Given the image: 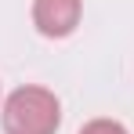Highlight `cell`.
Returning a JSON list of instances; mask_svg holds the SVG:
<instances>
[{
	"mask_svg": "<svg viewBox=\"0 0 134 134\" xmlns=\"http://www.w3.org/2000/svg\"><path fill=\"white\" fill-rule=\"evenodd\" d=\"M80 0H33V22L44 36H69L80 22Z\"/></svg>",
	"mask_w": 134,
	"mask_h": 134,
	"instance_id": "cell-2",
	"label": "cell"
},
{
	"mask_svg": "<svg viewBox=\"0 0 134 134\" xmlns=\"http://www.w3.org/2000/svg\"><path fill=\"white\" fill-rule=\"evenodd\" d=\"M62 105L47 87H18L4 102V131L7 134H54Z\"/></svg>",
	"mask_w": 134,
	"mask_h": 134,
	"instance_id": "cell-1",
	"label": "cell"
},
{
	"mask_svg": "<svg viewBox=\"0 0 134 134\" xmlns=\"http://www.w3.org/2000/svg\"><path fill=\"white\" fill-rule=\"evenodd\" d=\"M80 134H127V131H123V123H116V120H91Z\"/></svg>",
	"mask_w": 134,
	"mask_h": 134,
	"instance_id": "cell-3",
	"label": "cell"
}]
</instances>
